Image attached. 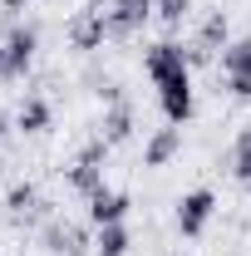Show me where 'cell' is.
Here are the masks:
<instances>
[{
	"label": "cell",
	"instance_id": "1",
	"mask_svg": "<svg viewBox=\"0 0 251 256\" xmlns=\"http://www.w3.org/2000/svg\"><path fill=\"white\" fill-rule=\"evenodd\" d=\"M148 74L158 84V104L168 114V124H188L192 118V79H188V54L178 44H153L148 50Z\"/></svg>",
	"mask_w": 251,
	"mask_h": 256
},
{
	"label": "cell",
	"instance_id": "2",
	"mask_svg": "<svg viewBox=\"0 0 251 256\" xmlns=\"http://www.w3.org/2000/svg\"><path fill=\"white\" fill-rule=\"evenodd\" d=\"M104 15H108V34H133L153 15V0H114Z\"/></svg>",
	"mask_w": 251,
	"mask_h": 256
},
{
	"label": "cell",
	"instance_id": "3",
	"mask_svg": "<svg viewBox=\"0 0 251 256\" xmlns=\"http://www.w3.org/2000/svg\"><path fill=\"white\" fill-rule=\"evenodd\" d=\"M30 54H34V30H15L5 40V50H0V74L5 79H20L25 64H30Z\"/></svg>",
	"mask_w": 251,
	"mask_h": 256
},
{
	"label": "cell",
	"instance_id": "4",
	"mask_svg": "<svg viewBox=\"0 0 251 256\" xmlns=\"http://www.w3.org/2000/svg\"><path fill=\"white\" fill-rule=\"evenodd\" d=\"M207 217H212V192L197 188V192H188L182 207H178V232H182V236H197V232L207 226Z\"/></svg>",
	"mask_w": 251,
	"mask_h": 256
},
{
	"label": "cell",
	"instance_id": "5",
	"mask_svg": "<svg viewBox=\"0 0 251 256\" xmlns=\"http://www.w3.org/2000/svg\"><path fill=\"white\" fill-rule=\"evenodd\" d=\"M124 212H128V197H124V192L98 188L94 197H89V222H94V226H114V222H124Z\"/></svg>",
	"mask_w": 251,
	"mask_h": 256
},
{
	"label": "cell",
	"instance_id": "6",
	"mask_svg": "<svg viewBox=\"0 0 251 256\" xmlns=\"http://www.w3.org/2000/svg\"><path fill=\"white\" fill-rule=\"evenodd\" d=\"M226 79H232V94L251 98V40L226 50Z\"/></svg>",
	"mask_w": 251,
	"mask_h": 256
},
{
	"label": "cell",
	"instance_id": "7",
	"mask_svg": "<svg viewBox=\"0 0 251 256\" xmlns=\"http://www.w3.org/2000/svg\"><path fill=\"white\" fill-rule=\"evenodd\" d=\"M104 148H108V143H94V148H89L84 158L74 162V172H69V182H74L79 192H89V197L104 188V178H98V158H104Z\"/></svg>",
	"mask_w": 251,
	"mask_h": 256
},
{
	"label": "cell",
	"instance_id": "8",
	"mask_svg": "<svg viewBox=\"0 0 251 256\" xmlns=\"http://www.w3.org/2000/svg\"><path fill=\"white\" fill-rule=\"evenodd\" d=\"M104 34H108V15H104V10H89V15H84V20H74V30H69V40H74V50H94L98 40H104Z\"/></svg>",
	"mask_w": 251,
	"mask_h": 256
},
{
	"label": "cell",
	"instance_id": "9",
	"mask_svg": "<svg viewBox=\"0 0 251 256\" xmlns=\"http://www.w3.org/2000/svg\"><path fill=\"white\" fill-rule=\"evenodd\" d=\"M178 148H182V128H162V133H158L153 143H148V153H143V162H148V168H162V162L172 158Z\"/></svg>",
	"mask_w": 251,
	"mask_h": 256
},
{
	"label": "cell",
	"instance_id": "10",
	"mask_svg": "<svg viewBox=\"0 0 251 256\" xmlns=\"http://www.w3.org/2000/svg\"><path fill=\"white\" fill-rule=\"evenodd\" d=\"M222 40H226V20L212 15V20H207V30H202V40L192 44V60H212V54L222 50Z\"/></svg>",
	"mask_w": 251,
	"mask_h": 256
},
{
	"label": "cell",
	"instance_id": "11",
	"mask_svg": "<svg viewBox=\"0 0 251 256\" xmlns=\"http://www.w3.org/2000/svg\"><path fill=\"white\" fill-rule=\"evenodd\" d=\"M50 252L79 256V252H84V232H79V226H54V232H50Z\"/></svg>",
	"mask_w": 251,
	"mask_h": 256
},
{
	"label": "cell",
	"instance_id": "12",
	"mask_svg": "<svg viewBox=\"0 0 251 256\" xmlns=\"http://www.w3.org/2000/svg\"><path fill=\"white\" fill-rule=\"evenodd\" d=\"M124 252H128V232H124V222L98 226V256H124Z\"/></svg>",
	"mask_w": 251,
	"mask_h": 256
},
{
	"label": "cell",
	"instance_id": "13",
	"mask_svg": "<svg viewBox=\"0 0 251 256\" xmlns=\"http://www.w3.org/2000/svg\"><path fill=\"white\" fill-rule=\"evenodd\" d=\"M128 133H133V118H128V108H114V114H108V124H104V143H124Z\"/></svg>",
	"mask_w": 251,
	"mask_h": 256
},
{
	"label": "cell",
	"instance_id": "14",
	"mask_svg": "<svg viewBox=\"0 0 251 256\" xmlns=\"http://www.w3.org/2000/svg\"><path fill=\"white\" fill-rule=\"evenodd\" d=\"M44 124H50V108H44L40 98H30V104L20 108V128H25V133H40Z\"/></svg>",
	"mask_w": 251,
	"mask_h": 256
},
{
	"label": "cell",
	"instance_id": "15",
	"mask_svg": "<svg viewBox=\"0 0 251 256\" xmlns=\"http://www.w3.org/2000/svg\"><path fill=\"white\" fill-rule=\"evenodd\" d=\"M236 178H242V182H251V124L242 128V138H236Z\"/></svg>",
	"mask_w": 251,
	"mask_h": 256
},
{
	"label": "cell",
	"instance_id": "16",
	"mask_svg": "<svg viewBox=\"0 0 251 256\" xmlns=\"http://www.w3.org/2000/svg\"><path fill=\"white\" fill-rule=\"evenodd\" d=\"M188 5H192V0H153V15H162L168 25H178V20L188 15Z\"/></svg>",
	"mask_w": 251,
	"mask_h": 256
},
{
	"label": "cell",
	"instance_id": "17",
	"mask_svg": "<svg viewBox=\"0 0 251 256\" xmlns=\"http://www.w3.org/2000/svg\"><path fill=\"white\" fill-rule=\"evenodd\" d=\"M34 207V188H15L10 192V212H30Z\"/></svg>",
	"mask_w": 251,
	"mask_h": 256
},
{
	"label": "cell",
	"instance_id": "18",
	"mask_svg": "<svg viewBox=\"0 0 251 256\" xmlns=\"http://www.w3.org/2000/svg\"><path fill=\"white\" fill-rule=\"evenodd\" d=\"M5 5H10V10H20V5H25V0H5Z\"/></svg>",
	"mask_w": 251,
	"mask_h": 256
},
{
	"label": "cell",
	"instance_id": "19",
	"mask_svg": "<svg viewBox=\"0 0 251 256\" xmlns=\"http://www.w3.org/2000/svg\"><path fill=\"white\" fill-rule=\"evenodd\" d=\"M0 133H5V118H0Z\"/></svg>",
	"mask_w": 251,
	"mask_h": 256
}]
</instances>
